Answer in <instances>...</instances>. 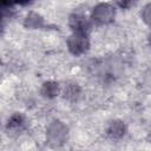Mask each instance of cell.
Wrapping results in <instances>:
<instances>
[{"instance_id":"6da1fadb","label":"cell","mask_w":151,"mask_h":151,"mask_svg":"<svg viewBox=\"0 0 151 151\" xmlns=\"http://www.w3.org/2000/svg\"><path fill=\"white\" fill-rule=\"evenodd\" d=\"M91 18L97 24H109L114 18V7L107 2H100L92 9Z\"/></svg>"},{"instance_id":"7a4b0ae2","label":"cell","mask_w":151,"mask_h":151,"mask_svg":"<svg viewBox=\"0 0 151 151\" xmlns=\"http://www.w3.org/2000/svg\"><path fill=\"white\" fill-rule=\"evenodd\" d=\"M47 137L50 143H54L55 145H59L64 143L67 137V127L60 122H53L48 126Z\"/></svg>"},{"instance_id":"3957f363","label":"cell","mask_w":151,"mask_h":151,"mask_svg":"<svg viewBox=\"0 0 151 151\" xmlns=\"http://www.w3.org/2000/svg\"><path fill=\"white\" fill-rule=\"evenodd\" d=\"M67 46L73 54H81L88 48V40L85 33H73L68 40Z\"/></svg>"},{"instance_id":"277c9868","label":"cell","mask_w":151,"mask_h":151,"mask_svg":"<svg viewBox=\"0 0 151 151\" xmlns=\"http://www.w3.org/2000/svg\"><path fill=\"white\" fill-rule=\"evenodd\" d=\"M70 26L73 29V33H85L88 28V21L84 15L73 14L70 17Z\"/></svg>"},{"instance_id":"5b68a950","label":"cell","mask_w":151,"mask_h":151,"mask_svg":"<svg viewBox=\"0 0 151 151\" xmlns=\"http://www.w3.org/2000/svg\"><path fill=\"white\" fill-rule=\"evenodd\" d=\"M125 132L124 124L122 122H111L107 127V134L112 138H120Z\"/></svg>"},{"instance_id":"8992f818","label":"cell","mask_w":151,"mask_h":151,"mask_svg":"<svg viewBox=\"0 0 151 151\" xmlns=\"http://www.w3.org/2000/svg\"><path fill=\"white\" fill-rule=\"evenodd\" d=\"M42 93L46 97H53V96H55L58 93V84L52 83V81L45 83L44 86H42Z\"/></svg>"},{"instance_id":"52a82bcc","label":"cell","mask_w":151,"mask_h":151,"mask_svg":"<svg viewBox=\"0 0 151 151\" xmlns=\"http://www.w3.org/2000/svg\"><path fill=\"white\" fill-rule=\"evenodd\" d=\"M26 22H27V26L28 27H32V28H37L40 26V24L42 22V19L40 18V15L35 14V13H31L29 15H27L26 18Z\"/></svg>"},{"instance_id":"ba28073f","label":"cell","mask_w":151,"mask_h":151,"mask_svg":"<svg viewBox=\"0 0 151 151\" xmlns=\"http://www.w3.org/2000/svg\"><path fill=\"white\" fill-rule=\"evenodd\" d=\"M24 124V119L20 114H14L9 120H8V127L11 129H18Z\"/></svg>"},{"instance_id":"9c48e42d","label":"cell","mask_w":151,"mask_h":151,"mask_svg":"<svg viewBox=\"0 0 151 151\" xmlns=\"http://www.w3.org/2000/svg\"><path fill=\"white\" fill-rule=\"evenodd\" d=\"M78 93H79L78 86L74 84H71V85L66 86V88H65V97H67V98H74L78 96Z\"/></svg>"}]
</instances>
